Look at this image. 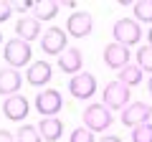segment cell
<instances>
[{
    "instance_id": "obj_23",
    "label": "cell",
    "mask_w": 152,
    "mask_h": 142,
    "mask_svg": "<svg viewBox=\"0 0 152 142\" xmlns=\"http://www.w3.org/2000/svg\"><path fill=\"white\" fill-rule=\"evenodd\" d=\"M69 142H96V140H94V132L91 130H86V127H76V130L69 135Z\"/></svg>"
},
{
    "instance_id": "obj_25",
    "label": "cell",
    "mask_w": 152,
    "mask_h": 142,
    "mask_svg": "<svg viewBox=\"0 0 152 142\" xmlns=\"http://www.w3.org/2000/svg\"><path fill=\"white\" fill-rule=\"evenodd\" d=\"M33 5H36V3H31V0H15V3H13V10L26 13V10H33Z\"/></svg>"
},
{
    "instance_id": "obj_6",
    "label": "cell",
    "mask_w": 152,
    "mask_h": 142,
    "mask_svg": "<svg viewBox=\"0 0 152 142\" xmlns=\"http://www.w3.org/2000/svg\"><path fill=\"white\" fill-rule=\"evenodd\" d=\"M36 109L43 117H56L64 109V97L58 89H43L41 94H36Z\"/></svg>"
},
{
    "instance_id": "obj_17",
    "label": "cell",
    "mask_w": 152,
    "mask_h": 142,
    "mask_svg": "<svg viewBox=\"0 0 152 142\" xmlns=\"http://www.w3.org/2000/svg\"><path fill=\"white\" fill-rule=\"evenodd\" d=\"M58 8H61V3H56V0H41V3L33 5V18H36L38 23L53 20V18L58 15Z\"/></svg>"
},
{
    "instance_id": "obj_10",
    "label": "cell",
    "mask_w": 152,
    "mask_h": 142,
    "mask_svg": "<svg viewBox=\"0 0 152 142\" xmlns=\"http://www.w3.org/2000/svg\"><path fill=\"white\" fill-rule=\"evenodd\" d=\"M28 112H31V104H28V99L23 97V94L5 97V102H3V114L10 122H23L28 117Z\"/></svg>"
},
{
    "instance_id": "obj_12",
    "label": "cell",
    "mask_w": 152,
    "mask_h": 142,
    "mask_svg": "<svg viewBox=\"0 0 152 142\" xmlns=\"http://www.w3.org/2000/svg\"><path fill=\"white\" fill-rule=\"evenodd\" d=\"M51 79H53V69L48 61H33L26 71V81L31 86H46Z\"/></svg>"
},
{
    "instance_id": "obj_20",
    "label": "cell",
    "mask_w": 152,
    "mask_h": 142,
    "mask_svg": "<svg viewBox=\"0 0 152 142\" xmlns=\"http://www.w3.org/2000/svg\"><path fill=\"white\" fill-rule=\"evenodd\" d=\"M15 142H43V137L36 124H20L15 132Z\"/></svg>"
},
{
    "instance_id": "obj_4",
    "label": "cell",
    "mask_w": 152,
    "mask_h": 142,
    "mask_svg": "<svg viewBox=\"0 0 152 142\" xmlns=\"http://www.w3.org/2000/svg\"><path fill=\"white\" fill-rule=\"evenodd\" d=\"M129 86H124L122 81H109L102 91V99H104V107L107 109H114V112H122L124 107H129Z\"/></svg>"
},
{
    "instance_id": "obj_14",
    "label": "cell",
    "mask_w": 152,
    "mask_h": 142,
    "mask_svg": "<svg viewBox=\"0 0 152 142\" xmlns=\"http://www.w3.org/2000/svg\"><path fill=\"white\" fill-rule=\"evenodd\" d=\"M81 66H84V56L79 48H74V46H69V48L64 51V53L58 56V69L64 71V74H81Z\"/></svg>"
},
{
    "instance_id": "obj_7",
    "label": "cell",
    "mask_w": 152,
    "mask_h": 142,
    "mask_svg": "<svg viewBox=\"0 0 152 142\" xmlns=\"http://www.w3.org/2000/svg\"><path fill=\"white\" fill-rule=\"evenodd\" d=\"M41 48L46 56H61L69 46H66V31L64 28H48V31L41 36Z\"/></svg>"
},
{
    "instance_id": "obj_29",
    "label": "cell",
    "mask_w": 152,
    "mask_h": 142,
    "mask_svg": "<svg viewBox=\"0 0 152 142\" xmlns=\"http://www.w3.org/2000/svg\"><path fill=\"white\" fill-rule=\"evenodd\" d=\"M147 89H150V94H152V76L147 79Z\"/></svg>"
},
{
    "instance_id": "obj_15",
    "label": "cell",
    "mask_w": 152,
    "mask_h": 142,
    "mask_svg": "<svg viewBox=\"0 0 152 142\" xmlns=\"http://www.w3.org/2000/svg\"><path fill=\"white\" fill-rule=\"evenodd\" d=\"M15 38L26 41V43L41 38V23H38L33 15H23L20 20L15 23Z\"/></svg>"
},
{
    "instance_id": "obj_2",
    "label": "cell",
    "mask_w": 152,
    "mask_h": 142,
    "mask_svg": "<svg viewBox=\"0 0 152 142\" xmlns=\"http://www.w3.org/2000/svg\"><path fill=\"white\" fill-rule=\"evenodd\" d=\"M3 59H5V64L10 66V69H20V66H26V64H33V61H31V59H33L31 43H26V41H20V38L5 41Z\"/></svg>"
},
{
    "instance_id": "obj_28",
    "label": "cell",
    "mask_w": 152,
    "mask_h": 142,
    "mask_svg": "<svg viewBox=\"0 0 152 142\" xmlns=\"http://www.w3.org/2000/svg\"><path fill=\"white\" fill-rule=\"evenodd\" d=\"M147 46H152V28L147 31Z\"/></svg>"
},
{
    "instance_id": "obj_16",
    "label": "cell",
    "mask_w": 152,
    "mask_h": 142,
    "mask_svg": "<svg viewBox=\"0 0 152 142\" xmlns=\"http://www.w3.org/2000/svg\"><path fill=\"white\" fill-rule=\"evenodd\" d=\"M36 127H38V132H41V137H43L46 142H56L64 135V122H61L58 117H43Z\"/></svg>"
},
{
    "instance_id": "obj_30",
    "label": "cell",
    "mask_w": 152,
    "mask_h": 142,
    "mask_svg": "<svg viewBox=\"0 0 152 142\" xmlns=\"http://www.w3.org/2000/svg\"><path fill=\"white\" fill-rule=\"evenodd\" d=\"M0 46H3V33H0Z\"/></svg>"
},
{
    "instance_id": "obj_8",
    "label": "cell",
    "mask_w": 152,
    "mask_h": 142,
    "mask_svg": "<svg viewBox=\"0 0 152 142\" xmlns=\"http://www.w3.org/2000/svg\"><path fill=\"white\" fill-rule=\"evenodd\" d=\"M69 91L74 99H91L94 94H96V79H94V74H76V76H71L69 81Z\"/></svg>"
},
{
    "instance_id": "obj_1",
    "label": "cell",
    "mask_w": 152,
    "mask_h": 142,
    "mask_svg": "<svg viewBox=\"0 0 152 142\" xmlns=\"http://www.w3.org/2000/svg\"><path fill=\"white\" fill-rule=\"evenodd\" d=\"M81 119H84V127L91 132H107L112 127L114 117H112V109H107L104 104H89L86 109L81 112Z\"/></svg>"
},
{
    "instance_id": "obj_18",
    "label": "cell",
    "mask_w": 152,
    "mask_h": 142,
    "mask_svg": "<svg viewBox=\"0 0 152 142\" xmlns=\"http://www.w3.org/2000/svg\"><path fill=\"white\" fill-rule=\"evenodd\" d=\"M117 81H122L124 86H137V84H142V69L140 66H124V69L119 71V79Z\"/></svg>"
},
{
    "instance_id": "obj_13",
    "label": "cell",
    "mask_w": 152,
    "mask_h": 142,
    "mask_svg": "<svg viewBox=\"0 0 152 142\" xmlns=\"http://www.w3.org/2000/svg\"><path fill=\"white\" fill-rule=\"evenodd\" d=\"M23 86V76L18 69H10V66H5V69H0V94L3 97H13V94H18Z\"/></svg>"
},
{
    "instance_id": "obj_27",
    "label": "cell",
    "mask_w": 152,
    "mask_h": 142,
    "mask_svg": "<svg viewBox=\"0 0 152 142\" xmlns=\"http://www.w3.org/2000/svg\"><path fill=\"white\" fill-rule=\"evenodd\" d=\"M99 142H122V140H119V137H114V135H104Z\"/></svg>"
},
{
    "instance_id": "obj_5",
    "label": "cell",
    "mask_w": 152,
    "mask_h": 142,
    "mask_svg": "<svg viewBox=\"0 0 152 142\" xmlns=\"http://www.w3.org/2000/svg\"><path fill=\"white\" fill-rule=\"evenodd\" d=\"M152 117V104L147 102H129V107H124L122 109V124L124 127H140V124H147Z\"/></svg>"
},
{
    "instance_id": "obj_26",
    "label": "cell",
    "mask_w": 152,
    "mask_h": 142,
    "mask_svg": "<svg viewBox=\"0 0 152 142\" xmlns=\"http://www.w3.org/2000/svg\"><path fill=\"white\" fill-rule=\"evenodd\" d=\"M0 142H15V137H13L8 130H0Z\"/></svg>"
},
{
    "instance_id": "obj_11",
    "label": "cell",
    "mask_w": 152,
    "mask_h": 142,
    "mask_svg": "<svg viewBox=\"0 0 152 142\" xmlns=\"http://www.w3.org/2000/svg\"><path fill=\"white\" fill-rule=\"evenodd\" d=\"M129 59H132V53H129V48H127V46L109 43L107 48H104V64H107L109 69L122 71L124 66H129Z\"/></svg>"
},
{
    "instance_id": "obj_21",
    "label": "cell",
    "mask_w": 152,
    "mask_h": 142,
    "mask_svg": "<svg viewBox=\"0 0 152 142\" xmlns=\"http://www.w3.org/2000/svg\"><path fill=\"white\" fill-rule=\"evenodd\" d=\"M134 56H137V66L147 74H152V46H140Z\"/></svg>"
},
{
    "instance_id": "obj_22",
    "label": "cell",
    "mask_w": 152,
    "mask_h": 142,
    "mask_svg": "<svg viewBox=\"0 0 152 142\" xmlns=\"http://www.w3.org/2000/svg\"><path fill=\"white\" fill-rule=\"evenodd\" d=\"M132 142H152V124H140L132 130Z\"/></svg>"
},
{
    "instance_id": "obj_9",
    "label": "cell",
    "mask_w": 152,
    "mask_h": 142,
    "mask_svg": "<svg viewBox=\"0 0 152 142\" xmlns=\"http://www.w3.org/2000/svg\"><path fill=\"white\" fill-rule=\"evenodd\" d=\"M94 28V18L91 13L86 10H76L69 15V20H66V31H69V36H74V38H86L89 33H91Z\"/></svg>"
},
{
    "instance_id": "obj_24",
    "label": "cell",
    "mask_w": 152,
    "mask_h": 142,
    "mask_svg": "<svg viewBox=\"0 0 152 142\" xmlns=\"http://www.w3.org/2000/svg\"><path fill=\"white\" fill-rule=\"evenodd\" d=\"M10 15H13V3H8V0H0V23H5Z\"/></svg>"
},
{
    "instance_id": "obj_3",
    "label": "cell",
    "mask_w": 152,
    "mask_h": 142,
    "mask_svg": "<svg viewBox=\"0 0 152 142\" xmlns=\"http://www.w3.org/2000/svg\"><path fill=\"white\" fill-rule=\"evenodd\" d=\"M112 36H114V43L119 46H134L142 41V28L137 20H132V18H119V20L112 26Z\"/></svg>"
},
{
    "instance_id": "obj_19",
    "label": "cell",
    "mask_w": 152,
    "mask_h": 142,
    "mask_svg": "<svg viewBox=\"0 0 152 142\" xmlns=\"http://www.w3.org/2000/svg\"><path fill=\"white\" fill-rule=\"evenodd\" d=\"M132 13H134L137 23H152V0H137V3H132Z\"/></svg>"
}]
</instances>
